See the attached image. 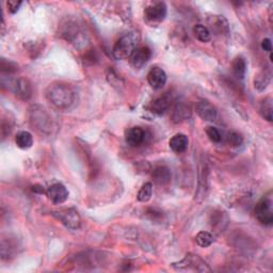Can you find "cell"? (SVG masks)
I'll return each mask as SVG.
<instances>
[{"mask_svg": "<svg viewBox=\"0 0 273 273\" xmlns=\"http://www.w3.org/2000/svg\"><path fill=\"white\" fill-rule=\"evenodd\" d=\"M45 96L52 106L61 110L71 108L76 101L74 89L63 83H54L48 86L45 91Z\"/></svg>", "mask_w": 273, "mask_h": 273, "instance_id": "obj_1", "label": "cell"}, {"mask_svg": "<svg viewBox=\"0 0 273 273\" xmlns=\"http://www.w3.org/2000/svg\"><path fill=\"white\" fill-rule=\"evenodd\" d=\"M141 40V35L136 31H130L123 34L121 38L114 44L112 52L115 59L123 60L131 56L133 50L139 47L138 45Z\"/></svg>", "mask_w": 273, "mask_h": 273, "instance_id": "obj_2", "label": "cell"}, {"mask_svg": "<svg viewBox=\"0 0 273 273\" xmlns=\"http://www.w3.org/2000/svg\"><path fill=\"white\" fill-rule=\"evenodd\" d=\"M29 111L30 122L35 127V129L45 134L50 133L52 130V119L45 110V108L34 105L30 108Z\"/></svg>", "mask_w": 273, "mask_h": 273, "instance_id": "obj_3", "label": "cell"}, {"mask_svg": "<svg viewBox=\"0 0 273 273\" xmlns=\"http://www.w3.org/2000/svg\"><path fill=\"white\" fill-rule=\"evenodd\" d=\"M256 219L262 224L270 226L273 223V197L272 191L263 195L255 207Z\"/></svg>", "mask_w": 273, "mask_h": 273, "instance_id": "obj_4", "label": "cell"}, {"mask_svg": "<svg viewBox=\"0 0 273 273\" xmlns=\"http://www.w3.org/2000/svg\"><path fill=\"white\" fill-rule=\"evenodd\" d=\"M9 90L22 101H29L32 97V87L30 81L23 77L9 80Z\"/></svg>", "mask_w": 273, "mask_h": 273, "instance_id": "obj_5", "label": "cell"}, {"mask_svg": "<svg viewBox=\"0 0 273 273\" xmlns=\"http://www.w3.org/2000/svg\"><path fill=\"white\" fill-rule=\"evenodd\" d=\"M51 215L57 218V219L64 225L67 230L76 231L80 229L81 225V219L79 214L75 211V209H62V211H56L52 212Z\"/></svg>", "mask_w": 273, "mask_h": 273, "instance_id": "obj_6", "label": "cell"}, {"mask_svg": "<svg viewBox=\"0 0 273 273\" xmlns=\"http://www.w3.org/2000/svg\"><path fill=\"white\" fill-rule=\"evenodd\" d=\"M144 16L149 22L160 23L167 16V6L165 3H157L149 6L144 10Z\"/></svg>", "mask_w": 273, "mask_h": 273, "instance_id": "obj_7", "label": "cell"}, {"mask_svg": "<svg viewBox=\"0 0 273 273\" xmlns=\"http://www.w3.org/2000/svg\"><path fill=\"white\" fill-rule=\"evenodd\" d=\"M151 58H152L151 48L148 46H139L133 50L131 56L129 57V60H130V64L134 69L139 70L147 64Z\"/></svg>", "mask_w": 273, "mask_h": 273, "instance_id": "obj_8", "label": "cell"}, {"mask_svg": "<svg viewBox=\"0 0 273 273\" xmlns=\"http://www.w3.org/2000/svg\"><path fill=\"white\" fill-rule=\"evenodd\" d=\"M48 199L53 204H62L64 203L67 197H69V190L64 185H62L60 183L53 184L51 185L47 190L46 193Z\"/></svg>", "mask_w": 273, "mask_h": 273, "instance_id": "obj_9", "label": "cell"}, {"mask_svg": "<svg viewBox=\"0 0 273 273\" xmlns=\"http://www.w3.org/2000/svg\"><path fill=\"white\" fill-rule=\"evenodd\" d=\"M168 76L160 67H153L148 74V81L154 90H160L166 86Z\"/></svg>", "mask_w": 273, "mask_h": 273, "instance_id": "obj_10", "label": "cell"}, {"mask_svg": "<svg viewBox=\"0 0 273 273\" xmlns=\"http://www.w3.org/2000/svg\"><path fill=\"white\" fill-rule=\"evenodd\" d=\"M195 110H196V113L198 114V116L204 121L213 122L217 119V115H218L217 109L212 103H209L208 101L198 102L196 104Z\"/></svg>", "mask_w": 273, "mask_h": 273, "instance_id": "obj_11", "label": "cell"}, {"mask_svg": "<svg viewBox=\"0 0 273 273\" xmlns=\"http://www.w3.org/2000/svg\"><path fill=\"white\" fill-rule=\"evenodd\" d=\"M145 136H147V133L139 126H134L129 128L126 131L125 134V140L126 143L130 145L132 148L140 147V145L144 142Z\"/></svg>", "mask_w": 273, "mask_h": 273, "instance_id": "obj_12", "label": "cell"}, {"mask_svg": "<svg viewBox=\"0 0 273 273\" xmlns=\"http://www.w3.org/2000/svg\"><path fill=\"white\" fill-rule=\"evenodd\" d=\"M171 104H172V97L169 94H165L154 99L150 105V110L155 114L161 115L169 110Z\"/></svg>", "mask_w": 273, "mask_h": 273, "instance_id": "obj_13", "label": "cell"}, {"mask_svg": "<svg viewBox=\"0 0 273 273\" xmlns=\"http://www.w3.org/2000/svg\"><path fill=\"white\" fill-rule=\"evenodd\" d=\"M152 177L154 179L155 184H157L159 186H166L171 181L172 173L168 167L159 166L154 169Z\"/></svg>", "mask_w": 273, "mask_h": 273, "instance_id": "obj_14", "label": "cell"}, {"mask_svg": "<svg viewBox=\"0 0 273 273\" xmlns=\"http://www.w3.org/2000/svg\"><path fill=\"white\" fill-rule=\"evenodd\" d=\"M169 145L173 152L176 154H181L187 151L189 145V139L184 133H176L171 138Z\"/></svg>", "mask_w": 273, "mask_h": 273, "instance_id": "obj_15", "label": "cell"}, {"mask_svg": "<svg viewBox=\"0 0 273 273\" xmlns=\"http://www.w3.org/2000/svg\"><path fill=\"white\" fill-rule=\"evenodd\" d=\"M191 116V108L185 103H177L173 109L172 121L174 123H180L188 120Z\"/></svg>", "mask_w": 273, "mask_h": 273, "instance_id": "obj_16", "label": "cell"}, {"mask_svg": "<svg viewBox=\"0 0 273 273\" xmlns=\"http://www.w3.org/2000/svg\"><path fill=\"white\" fill-rule=\"evenodd\" d=\"M15 143L21 150H28L33 145V136L29 131H21L15 136Z\"/></svg>", "mask_w": 273, "mask_h": 273, "instance_id": "obj_17", "label": "cell"}, {"mask_svg": "<svg viewBox=\"0 0 273 273\" xmlns=\"http://www.w3.org/2000/svg\"><path fill=\"white\" fill-rule=\"evenodd\" d=\"M271 81V73L269 71H261L257 75H255L254 79V87L258 91H263Z\"/></svg>", "mask_w": 273, "mask_h": 273, "instance_id": "obj_18", "label": "cell"}, {"mask_svg": "<svg viewBox=\"0 0 273 273\" xmlns=\"http://www.w3.org/2000/svg\"><path fill=\"white\" fill-rule=\"evenodd\" d=\"M193 34L195 38L203 43H207L212 40V32L209 30L206 26L204 25H195L193 27Z\"/></svg>", "mask_w": 273, "mask_h": 273, "instance_id": "obj_19", "label": "cell"}, {"mask_svg": "<svg viewBox=\"0 0 273 273\" xmlns=\"http://www.w3.org/2000/svg\"><path fill=\"white\" fill-rule=\"evenodd\" d=\"M272 111H273V106H272V98L271 97H266L265 99H262L260 103L259 107V112L263 119L267 120L268 122H272Z\"/></svg>", "mask_w": 273, "mask_h": 273, "instance_id": "obj_20", "label": "cell"}, {"mask_svg": "<svg viewBox=\"0 0 273 273\" xmlns=\"http://www.w3.org/2000/svg\"><path fill=\"white\" fill-rule=\"evenodd\" d=\"M232 67H233L234 75L239 79H243L245 72H247V63H245V61L241 57L236 58L233 61Z\"/></svg>", "mask_w": 273, "mask_h": 273, "instance_id": "obj_21", "label": "cell"}, {"mask_svg": "<svg viewBox=\"0 0 273 273\" xmlns=\"http://www.w3.org/2000/svg\"><path fill=\"white\" fill-rule=\"evenodd\" d=\"M214 236L209 233V232H199L196 237H195V241L196 243L199 245L201 248H208L209 245H212L214 243Z\"/></svg>", "mask_w": 273, "mask_h": 273, "instance_id": "obj_22", "label": "cell"}, {"mask_svg": "<svg viewBox=\"0 0 273 273\" xmlns=\"http://www.w3.org/2000/svg\"><path fill=\"white\" fill-rule=\"evenodd\" d=\"M153 194V184L152 183H147L144 184L141 189L139 190L138 195H136V198H138L139 202L142 203H147L149 202Z\"/></svg>", "mask_w": 273, "mask_h": 273, "instance_id": "obj_23", "label": "cell"}, {"mask_svg": "<svg viewBox=\"0 0 273 273\" xmlns=\"http://www.w3.org/2000/svg\"><path fill=\"white\" fill-rule=\"evenodd\" d=\"M227 142L232 148H238L243 142V136L237 131H231L227 134Z\"/></svg>", "mask_w": 273, "mask_h": 273, "instance_id": "obj_24", "label": "cell"}, {"mask_svg": "<svg viewBox=\"0 0 273 273\" xmlns=\"http://www.w3.org/2000/svg\"><path fill=\"white\" fill-rule=\"evenodd\" d=\"M206 133H207V136L209 138V140L214 143H219L222 140V135H221L220 131L216 128V127H213V126L207 127Z\"/></svg>", "mask_w": 273, "mask_h": 273, "instance_id": "obj_25", "label": "cell"}, {"mask_svg": "<svg viewBox=\"0 0 273 273\" xmlns=\"http://www.w3.org/2000/svg\"><path fill=\"white\" fill-rule=\"evenodd\" d=\"M22 2H16V0H10V2L7 3V7H8V10L10 13L14 14L18 11V9H20V7L22 6Z\"/></svg>", "mask_w": 273, "mask_h": 273, "instance_id": "obj_26", "label": "cell"}, {"mask_svg": "<svg viewBox=\"0 0 273 273\" xmlns=\"http://www.w3.org/2000/svg\"><path fill=\"white\" fill-rule=\"evenodd\" d=\"M261 48L263 50H265V51L272 52V43H271V40L270 39L262 40V42H261Z\"/></svg>", "mask_w": 273, "mask_h": 273, "instance_id": "obj_27", "label": "cell"}]
</instances>
